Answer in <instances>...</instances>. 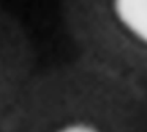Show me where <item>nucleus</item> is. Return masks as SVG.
<instances>
[{"label":"nucleus","instance_id":"obj_1","mask_svg":"<svg viewBox=\"0 0 147 132\" xmlns=\"http://www.w3.org/2000/svg\"><path fill=\"white\" fill-rule=\"evenodd\" d=\"M0 132H147V89L74 57L40 68Z\"/></svg>","mask_w":147,"mask_h":132},{"label":"nucleus","instance_id":"obj_2","mask_svg":"<svg viewBox=\"0 0 147 132\" xmlns=\"http://www.w3.org/2000/svg\"><path fill=\"white\" fill-rule=\"evenodd\" d=\"M76 57L147 89V0H59Z\"/></svg>","mask_w":147,"mask_h":132},{"label":"nucleus","instance_id":"obj_3","mask_svg":"<svg viewBox=\"0 0 147 132\" xmlns=\"http://www.w3.org/2000/svg\"><path fill=\"white\" fill-rule=\"evenodd\" d=\"M40 70L26 24L0 2V126Z\"/></svg>","mask_w":147,"mask_h":132}]
</instances>
